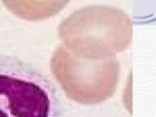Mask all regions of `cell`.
<instances>
[{"label":"cell","instance_id":"obj_1","mask_svg":"<svg viewBox=\"0 0 156 117\" xmlns=\"http://www.w3.org/2000/svg\"><path fill=\"white\" fill-rule=\"evenodd\" d=\"M62 44L86 60H106L129 47L133 23L122 10L107 5H92L76 10L58 28Z\"/></svg>","mask_w":156,"mask_h":117},{"label":"cell","instance_id":"obj_2","mask_svg":"<svg viewBox=\"0 0 156 117\" xmlns=\"http://www.w3.org/2000/svg\"><path fill=\"white\" fill-rule=\"evenodd\" d=\"M0 117H62L57 88L31 63L0 54Z\"/></svg>","mask_w":156,"mask_h":117},{"label":"cell","instance_id":"obj_3","mask_svg":"<svg viewBox=\"0 0 156 117\" xmlns=\"http://www.w3.org/2000/svg\"><path fill=\"white\" fill-rule=\"evenodd\" d=\"M50 69L68 99L93 105L114 94L119 81L120 66L116 57L86 60L73 55L60 44L51 58Z\"/></svg>","mask_w":156,"mask_h":117},{"label":"cell","instance_id":"obj_4","mask_svg":"<svg viewBox=\"0 0 156 117\" xmlns=\"http://www.w3.org/2000/svg\"><path fill=\"white\" fill-rule=\"evenodd\" d=\"M12 13L18 17L30 21L48 19L63 9L67 2H33V1H6L3 2Z\"/></svg>","mask_w":156,"mask_h":117}]
</instances>
